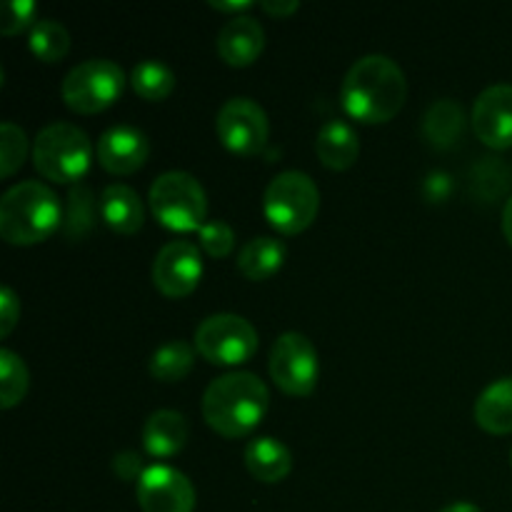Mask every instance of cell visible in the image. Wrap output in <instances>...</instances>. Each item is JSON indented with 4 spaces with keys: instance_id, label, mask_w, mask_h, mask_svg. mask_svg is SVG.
Listing matches in <instances>:
<instances>
[{
    "instance_id": "484cf974",
    "label": "cell",
    "mask_w": 512,
    "mask_h": 512,
    "mask_svg": "<svg viewBox=\"0 0 512 512\" xmlns=\"http://www.w3.org/2000/svg\"><path fill=\"white\" fill-rule=\"evenodd\" d=\"M95 210H100V205H95L93 190L85 185H75L68 193V205H65L63 230L68 240H83L93 230Z\"/></svg>"
},
{
    "instance_id": "8fae6325",
    "label": "cell",
    "mask_w": 512,
    "mask_h": 512,
    "mask_svg": "<svg viewBox=\"0 0 512 512\" xmlns=\"http://www.w3.org/2000/svg\"><path fill=\"white\" fill-rule=\"evenodd\" d=\"M203 278L200 248L190 240H173L155 255L153 283L165 298H185Z\"/></svg>"
},
{
    "instance_id": "277c9868",
    "label": "cell",
    "mask_w": 512,
    "mask_h": 512,
    "mask_svg": "<svg viewBox=\"0 0 512 512\" xmlns=\"http://www.w3.org/2000/svg\"><path fill=\"white\" fill-rule=\"evenodd\" d=\"M93 145L73 123H50L33 143V165L53 183H78L90 168Z\"/></svg>"
},
{
    "instance_id": "603a6c76",
    "label": "cell",
    "mask_w": 512,
    "mask_h": 512,
    "mask_svg": "<svg viewBox=\"0 0 512 512\" xmlns=\"http://www.w3.org/2000/svg\"><path fill=\"white\" fill-rule=\"evenodd\" d=\"M195 353L198 350L185 340H170L150 355V375L160 383H180L193 370Z\"/></svg>"
},
{
    "instance_id": "44dd1931",
    "label": "cell",
    "mask_w": 512,
    "mask_h": 512,
    "mask_svg": "<svg viewBox=\"0 0 512 512\" xmlns=\"http://www.w3.org/2000/svg\"><path fill=\"white\" fill-rule=\"evenodd\" d=\"M475 423L490 435L512 433V378L495 380L478 395Z\"/></svg>"
},
{
    "instance_id": "5bb4252c",
    "label": "cell",
    "mask_w": 512,
    "mask_h": 512,
    "mask_svg": "<svg viewBox=\"0 0 512 512\" xmlns=\"http://www.w3.org/2000/svg\"><path fill=\"white\" fill-rule=\"evenodd\" d=\"M150 155L148 135L133 125H113L100 135L98 160L108 173L133 175Z\"/></svg>"
},
{
    "instance_id": "9a60e30c",
    "label": "cell",
    "mask_w": 512,
    "mask_h": 512,
    "mask_svg": "<svg viewBox=\"0 0 512 512\" xmlns=\"http://www.w3.org/2000/svg\"><path fill=\"white\" fill-rule=\"evenodd\" d=\"M265 48V30L250 15L228 20L218 35V55L233 68H248Z\"/></svg>"
},
{
    "instance_id": "1f68e13d",
    "label": "cell",
    "mask_w": 512,
    "mask_h": 512,
    "mask_svg": "<svg viewBox=\"0 0 512 512\" xmlns=\"http://www.w3.org/2000/svg\"><path fill=\"white\" fill-rule=\"evenodd\" d=\"M113 473L118 475L120 480H140L143 470V460L135 450H123L113 458Z\"/></svg>"
},
{
    "instance_id": "7402d4cb",
    "label": "cell",
    "mask_w": 512,
    "mask_h": 512,
    "mask_svg": "<svg viewBox=\"0 0 512 512\" xmlns=\"http://www.w3.org/2000/svg\"><path fill=\"white\" fill-rule=\"evenodd\" d=\"M285 245L278 238H270V235H260V238L248 240V243L240 248L238 255V270L240 275H245L253 283H263L270 280L285 263Z\"/></svg>"
},
{
    "instance_id": "8992f818",
    "label": "cell",
    "mask_w": 512,
    "mask_h": 512,
    "mask_svg": "<svg viewBox=\"0 0 512 512\" xmlns=\"http://www.w3.org/2000/svg\"><path fill=\"white\" fill-rule=\"evenodd\" d=\"M148 200L155 220L175 233H193L208 223V198L203 185L183 170H170L155 178Z\"/></svg>"
},
{
    "instance_id": "3957f363",
    "label": "cell",
    "mask_w": 512,
    "mask_h": 512,
    "mask_svg": "<svg viewBox=\"0 0 512 512\" xmlns=\"http://www.w3.org/2000/svg\"><path fill=\"white\" fill-rule=\"evenodd\" d=\"M63 223L60 200L48 185L25 180L0 200V235L10 245H38Z\"/></svg>"
},
{
    "instance_id": "9c48e42d",
    "label": "cell",
    "mask_w": 512,
    "mask_h": 512,
    "mask_svg": "<svg viewBox=\"0 0 512 512\" xmlns=\"http://www.w3.org/2000/svg\"><path fill=\"white\" fill-rule=\"evenodd\" d=\"M318 350L303 333H283L270 350V378L293 398H305L318 385Z\"/></svg>"
},
{
    "instance_id": "d6986e66",
    "label": "cell",
    "mask_w": 512,
    "mask_h": 512,
    "mask_svg": "<svg viewBox=\"0 0 512 512\" xmlns=\"http://www.w3.org/2000/svg\"><path fill=\"white\" fill-rule=\"evenodd\" d=\"M315 153L330 170L353 168L360 155L358 133L345 120H328L315 140Z\"/></svg>"
},
{
    "instance_id": "d590c367",
    "label": "cell",
    "mask_w": 512,
    "mask_h": 512,
    "mask_svg": "<svg viewBox=\"0 0 512 512\" xmlns=\"http://www.w3.org/2000/svg\"><path fill=\"white\" fill-rule=\"evenodd\" d=\"M440 512H483L478 508V505H473V503H453V505H448V508H443Z\"/></svg>"
},
{
    "instance_id": "6da1fadb",
    "label": "cell",
    "mask_w": 512,
    "mask_h": 512,
    "mask_svg": "<svg viewBox=\"0 0 512 512\" xmlns=\"http://www.w3.org/2000/svg\"><path fill=\"white\" fill-rule=\"evenodd\" d=\"M408 80L400 65L388 55H365L355 60L340 88L345 113L365 125L390 123L403 110Z\"/></svg>"
},
{
    "instance_id": "cb8c5ba5",
    "label": "cell",
    "mask_w": 512,
    "mask_h": 512,
    "mask_svg": "<svg viewBox=\"0 0 512 512\" xmlns=\"http://www.w3.org/2000/svg\"><path fill=\"white\" fill-rule=\"evenodd\" d=\"M130 85L143 100L160 103L175 90V73L160 60H143L133 68Z\"/></svg>"
},
{
    "instance_id": "7c38bea8",
    "label": "cell",
    "mask_w": 512,
    "mask_h": 512,
    "mask_svg": "<svg viewBox=\"0 0 512 512\" xmlns=\"http://www.w3.org/2000/svg\"><path fill=\"white\" fill-rule=\"evenodd\" d=\"M138 505L143 512H193L195 488L188 475L170 465H150L140 475Z\"/></svg>"
},
{
    "instance_id": "e575fe53",
    "label": "cell",
    "mask_w": 512,
    "mask_h": 512,
    "mask_svg": "<svg viewBox=\"0 0 512 512\" xmlns=\"http://www.w3.org/2000/svg\"><path fill=\"white\" fill-rule=\"evenodd\" d=\"M503 233L505 238H508V243L512 245V195L508 203H505V210H503Z\"/></svg>"
},
{
    "instance_id": "4dcf8cb0",
    "label": "cell",
    "mask_w": 512,
    "mask_h": 512,
    "mask_svg": "<svg viewBox=\"0 0 512 512\" xmlns=\"http://www.w3.org/2000/svg\"><path fill=\"white\" fill-rule=\"evenodd\" d=\"M20 320V300L10 288L0 290V335L8 338L13 333L15 323Z\"/></svg>"
},
{
    "instance_id": "7a4b0ae2",
    "label": "cell",
    "mask_w": 512,
    "mask_h": 512,
    "mask_svg": "<svg viewBox=\"0 0 512 512\" xmlns=\"http://www.w3.org/2000/svg\"><path fill=\"white\" fill-rule=\"evenodd\" d=\"M270 393L253 373H228L215 378L203 395V418L223 438H243L263 423Z\"/></svg>"
},
{
    "instance_id": "2e32d148",
    "label": "cell",
    "mask_w": 512,
    "mask_h": 512,
    "mask_svg": "<svg viewBox=\"0 0 512 512\" xmlns=\"http://www.w3.org/2000/svg\"><path fill=\"white\" fill-rule=\"evenodd\" d=\"M188 420L175 410H155L143 425V448L153 458H173L188 443Z\"/></svg>"
},
{
    "instance_id": "5b68a950",
    "label": "cell",
    "mask_w": 512,
    "mask_h": 512,
    "mask_svg": "<svg viewBox=\"0 0 512 512\" xmlns=\"http://www.w3.org/2000/svg\"><path fill=\"white\" fill-rule=\"evenodd\" d=\"M263 210L268 223L283 235H298L313 225L320 210V190L308 173L285 170L265 188Z\"/></svg>"
},
{
    "instance_id": "83f0119b",
    "label": "cell",
    "mask_w": 512,
    "mask_h": 512,
    "mask_svg": "<svg viewBox=\"0 0 512 512\" xmlns=\"http://www.w3.org/2000/svg\"><path fill=\"white\" fill-rule=\"evenodd\" d=\"M25 155H28V138H25L23 128L15 123L0 125V173L3 178H10L25 163Z\"/></svg>"
},
{
    "instance_id": "4fadbf2b",
    "label": "cell",
    "mask_w": 512,
    "mask_h": 512,
    "mask_svg": "<svg viewBox=\"0 0 512 512\" xmlns=\"http://www.w3.org/2000/svg\"><path fill=\"white\" fill-rule=\"evenodd\" d=\"M475 135L493 150L512 148V85H490L475 98L470 113Z\"/></svg>"
},
{
    "instance_id": "ba28073f",
    "label": "cell",
    "mask_w": 512,
    "mask_h": 512,
    "mask_svg": "<svg viewBox=\"0 0 512 512\" xmlns=\"http://www.w3.org/2000/svg\"><path fill=\"white\" fill-rule=\"evenodd\" d=\"M195 350L210 365L233 368V365H243L253 358L258 350V333L240 315H210L195 330Z\"/></svg>"
},
{
    "instance_id": "ffe728a7",
    "label": "cell",
    "mask_w": 512,
    "mask_h": 512,
    "mask_svg": "<svg viewBox=\"0 0 512 512\" xmlns=\"http://www.w3.org/2000/svg\"><path fill=\"white\" fill-rule=\"evenodd\" d=\"M465 128H468V118H465V110L458 100L443 98L435 100L428 108L423 120V133L430 140L433 148L448 150L453 145H458V140H463Z\"/></svg>"
},
{
    "instance_id": "d4e9b609",
    "label": "cell",
    "mask_w": 512,
    "mask_h": 512,
    "mask_svg": "<svg viewBox=\"0 0 512 512\" xmlns=\"http://www.w3.org/2000/svg\"><path fill=\"white\" fill-rule=\"evenodd\" d=\"M28 385L30 375L23 358L8 348L0 350V408L10 410L23 403Z\"/></svg>"
},
{
    "instance_id": "f1b7e54d",
    "label": "cell",
    "mask_w": 512,
    "mask_h": 512,
    "mask_svg": "<svg viewBox=\"0 0 512 512\" xmlns=\"http://www.w3.org/2000/svg\"><path fill=\"white\" fill-rule=\"evenodd\" d=\"M200 248L210 255V258H228L235 248V233L225 220H208L203 228L198 230Z\"/></svg>"
},
{
    "instance_id": "d6a6232c",
    "label": "cell",
    "mask_w": 512,
    "mask_h": 512,
    "mask_svg": "<svg viewBox=\"0 0 512 512\" xmlns=\"http://www.w3.org/2000/svg\"><path fill=\"white\" fill-rule=\"evenodd\" d=\"M260 8L268 15H273V18H288V15H293L300 8V3L298 0H263Z\"/></svg>"
},
{
    "instance_id": "4316f807",
    "label": "cell",
    "mask_w": 512,
    "mask_h": 512,
    "mask_svg": "<svg viewBox=\"0 0 512 512\" xmlns=\"http://www.w3.org/2000/svg\"><path fill=\"white\" fill-rule=\"evenodd\" d=\"M30 50L43 63H58L68 55L70 35L58 20H38L30 30Z\"/></svg>"
},
{
    "instance_id": "836d02e7",
    "label": "cell",
    "mask_w": 512,
    "mask_h": 512,
    "mask_svg": "<svg viewBox=\"0 0 512 512\" xmlns=\"http://www.w3.org/2000/svg\"><path fill=\"white\" fill-rule=\"evenodd\" d=\"M210 8L220 10V13H243V10L253 8V3L250 0H230V3H225V0H210Z\"/></svg>"
},
{
    "instance_id": "52a82bcc",
    "label": "cell",
    "mask_w": 512,
    "mask_h": 512,
    "mask_svg": "<svg viewBox=\"0 0 512 512\" xmlns=\"http://www.w3.org/2000/svg\"><path fill=\"white\" fill-rule=\"evenodd\" d=\"M125 88V73L118 63L105 58L85 60V63L75 65L63 80L65 105L73 113L80 115H95L100 110H108L115 100L123 95Z\"/></svg>"
},
{
    "instance_id": "30bf717a",
    "label": "cell",
    "mask_w": 512,
    "mask_h": 512,
    "mask_svg": "<svg viewBox=\"0 0 512 512\" xmlns=\"http://www.w3.org/2000/svg\"><path fill=\"white\" fill-rule=\"evenodd\" d=\"M215 130L220 143L235 155H258L270 135L268 115L250 98H230L218 110Z\"/></svg>"
},
{
    "instance_id": "ac0fdd59",
    "label": "cell",
    "mask_w": 512,
    "mask_h": 512,
    "mask_svg": "<svg viewBox=\"0 0 512 512\" xmlns=\"http://www.w3.org/2000/svg\"><path fill=\"white\" fill-rule=\"evenodd\" d=\"M245 468L260 483H283L290 470H293V455L280 440L265 435V438H255L248 443V448H245Z\"/></svg>"
},
{
    "instance_id": "e0dca14e",
    "label": "cell",
    "mask_w": 512,
    "mask_h": 512,
    "mask_svg": "<svg viewBox=\"0 0 512 512\" xmlns=\"http://www.w3.org/2000/svg\"><path fill=\"white\" fill-rule=\"evenodd\" d=\"M100 218L115 233L133 235L143 228L145 210L133 188L123 183H113L100 195Z\"/></svg>"
},
{
    "instance_id": "f546056e",
    "label": "cell",
    "mask_w": 512,
    "mask_h": 512,
    "mask_svg": "<svg viewBox=\"0 0 512 512\" xmlns=\"http://www.w3.org/2000/svg\"><path fill=\"white\" fill-rule=\"evenodd\" d=\"M35 3L33 0H10L3 8V18H0V33L3 35H18L25 28L35 25Z\"/></svg>"
}]
</instances>
